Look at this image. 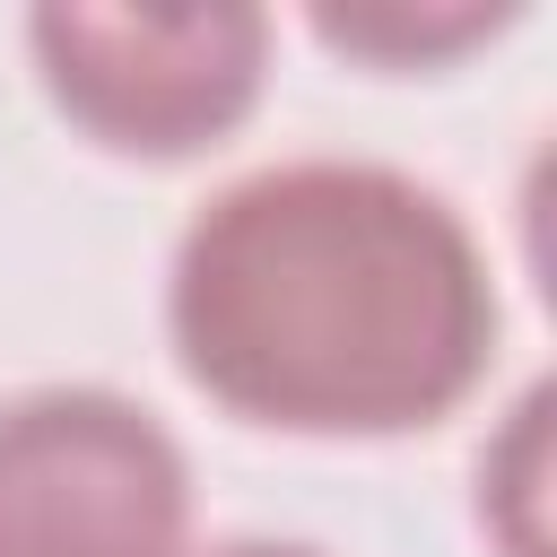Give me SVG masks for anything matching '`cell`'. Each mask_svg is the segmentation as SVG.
Here are the masks:
<instances>
[{
  "label": "cell",
  "instance_id": "obj_1",
  "mask_svg": "<svg viewBox=\"0 0 557 557\" xmlns=\"http://www.w3.org/2000/svg\"><path fill=\"white\" fill-rule=\"evenodd\" d=\"M165 339L244 426L409 435L479 392L496 278L435 183L366 157H287L209 191L183 226Z\"/></svg>",
  "mask_w": 557,
  "mask_h": 557
},
{
  "label": "cell",
  "instance_id": "obj_2",
  "mask_svg": "<svg viewBox=\"0 0 557 557\" xmlns=\"http://www.w3.org/2000/svg\"><path fill=\"white\" fill-rule=\"evenodd\" d=\"M26 44L61 122L113 157L218 148L261 104L270 78V9L252 0H174V9L44 0L26 17Z\"/></svg>",
  "mask_w": 557,
  "mask_h": 557
},
{
  "label": "cell",
  "instance_id": "obj_3",
  "mask_svg": "<svg viewBox=\"0 0 557 557\" xmlns=\"http://www.w3.org/2000/svg\"><path fill=\"white\" fill-rule=\"evenodd\" d=\"M191 461L113 383L0 400V557H183Z\"/></svg>",
  "mask_w": 557,
  "mask_h": 557
},
{
  "label": "cell",
  "instance_id": "obj_4",
  "mask_svg": "<svg viewBox=\"0 0 557 557\" xmlns=\"http://www.w3.org/2000/svg\"><path fill=\"white\" fill-rule=\"evenodd\" d=\"M522 0H322L313 35L348 61H383V70H435L470 44H487L496 26H513Z\"/></svg>",
  "mask_w": 557,
  "mask_h": 557
},
{
  "label": "cell",
  "instance_id": "obj_5",
  "mask_svg": "<svg viewBox=\"0 0 557 557\" xmlns=\"http://www.w3.org/2000/svg\"><path fill=\"white\" fill-rule=\"evenodd\" d=\"M548 418H557V392L531 383L479 453V531L496 540V557H548L557 548V531H548V479H557Z\"/></svg>",
  "mask_w": 557,
  "mask_h": 557
},
{
  "label": "cell",
  "instance_id": "obj_6",
  "mask_svg": "<svg viewBox=\"0 0 557 557\" xmlns=\"http://www.w3.org/2000/svg\"><path fill=\"white\" fill-rule=\"evenodd\" d=\"M183 557H331L313 540H209V548H183Z\"/></svg>",
  "mask_w": 557,
  "mask_h": 557
}]
</instances>
